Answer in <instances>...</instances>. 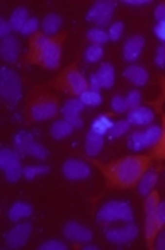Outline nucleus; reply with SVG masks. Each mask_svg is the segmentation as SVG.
<instances>
[{"mask_svg":"<svg viewBox=\"0 0 165 250\" xmlns=\"http://www.w3.org/2000/svg\"><path fill=\"white\" fill-rule=\"evenodd\" d=\"M40 250H67V245L59 240H48V242L41 243Z\"/></svg>","mask_w":165,"mask_h":250,"instance_id":"41","label":"nucleus"},{"mask_svg":"<svg viewBox=\"0 0 165 250\" xmlns=\"http://www.w3.org/2000/svg\"><path fill=\"white\" fill-rule=\"evenodd\" d=\"M145 48V38L141 35H134V37H129L124 43L122 48V55H124V61L128 62H134L138 57L141 55Z\"/></svg>","mask_w":165,"mask_h":250,"instance_id":"16","label":"nucleus"},{"mask_svg":"<svg viewBox=\"0 0 165 250\" xmlns=\"http://www.w3.org/2000/svg\"><path fill=\"white\" fill-rule=\"evenodd\" d=\"M157 214H158V219H160V223L165 226V202H160V206H158Z\"/></svg>","mask_w":165,"mask_h":250,"instance_id":"48","label":"nucleus"},{"mask_svg":"<svg viewBox=\"0 0 165 250\" xmlns=\"http://www.w3.org/2000/svg\"><path fill=\"white\" fill-rule=\"evenodd\" d=\"M48 171H50L48 166H28V167L22 169V176L28 181H31V180H35L38 174H47Z\"/></svg>","mask_w":165,"mask_h":250,"instance_id":"32","label":"nucleus"},{"mask_svg":"<svg viewBox=\"0 0 165 250\" xmlns=\"http://www.w3.org/2000/svg\"><path fill=\"white\" fill-rule=\"evenodd\" d=\"M62 231H64V236L74 243H88V242H92V238H93L92 229L86 228V226L77 225V223H74V221L67 223V225L64 226Z\"/></svg>","mask_w":165,"mask_h":250,"instance_id":"15","label":"nucleus"},{"mask_svg":"<svg viewBox=\"0 0 165 250\" xmlns=\"http://www.w3.org/2000/svg\"><path fill=\"white\" fill-rule=\"evenodd\" d=\"M160 133H162V128H158V126H148V128L145 129V135H147L150 147H153V145L158 142V138H160Z\"/></svg>","mask_w":165,"mask_h":250,"instance_id":"38","label":"nucleus"},{"mask_svg":"<svg viewBox=\"0 0 165 250\" xmlns=\"http://www.w3.org/2000/svg\"><path fill=\"white\" fill-rule=\"evenodd\" d=\"M129 126H131V123L128 121V119H122V121H117L114 123V126H112V129L109 131L110 138H119V136H122L124 133H128Z\"/></svg>","mask_w":165,"mask_h":250,"instance_id":"33","label":"nucleus"},{"mask_svg":"<svg viewBox=\"0 0 165 250\" xmlns=\"http://www.w3.org/2000/svg\"><path fill=\"white\" fill-rule=\"evenodd\" d=\"M85 249H86V250H96V247H93V245H85Z\"/></svg>","mask_w":165,"mask_h":250,"instance_id":"50","label":"nucleus"},{"mask_svg":"<svg viewBox=\"0 0 165 250\" xmlns=\"http://www.w3.org/2000/svg\"><path fill=\"white\" fill-rule=\"evenodd\" d=\"M110 107H112V110H114L115 114H124V112H128V102H126V99L121 95H115L114 99H112Z\"/></svg>","mask_w":165,"mask_h":250,"instance_id":"35","label":"nucleus"},{"mask_svg":"<svg viewBox=\"0 0 165 250\" xmlns=\"http://www.w3.org/2000/svg\"><path fill=\"white\" fill-rule=\"evenodd\" d=\"M103 148V136L96 135L93 131H88L85 138V150H86V155L90 157H95L96 154H100V150Z\"/></svg>","mask_w":165,"mask_h":250,"instance_id":"22","label":"nucleus"},{"mask_svg":"<svg viewBox=\"0 0 165 250\" xmlns=\"http://www.w3.org/2000/svg\"><path fill=\"white\" fill-rule=\"evenodd\" d=\"M38 26H40V21H38V19H35V18H30V21L26 22L24 28H22L21 35H24V37H30L31 38L33 35L38 33Z\"/></svg>","mask_w":165,"mask_h":250,"instance_id":"36","label":"nucleus"},{"mask_svg":"<svg viewBox=\"0 0 165 250\" xmlns=\"http://www.w3.org/2000/svg\"><path fill=\"white\" fill-rule=\"evenodd\" d=\"M0 167L4 171V176L9 183H16L22 176V167L19 154L11 148H2L0 150Z\"/></svg>","mask_w":165,"mask_h":250,"instance_id":"8","label":"nucleus"},{"mask_svg":"<svg viewBox=\"0 0 165 250\" xmlns=\"http://www.w3.org/2000/svg\"><path fill=\"white\" fill-rule=\"evenodd\" d=\"M98 80V85L102 88H112L114 86V81H115V71L114 66L110 62H103L102 66L98 67L96 73H93Z\"/></svg>","mask_w":165,"mask_h":250,"instance_id":"19","label":"nucleus"},{"mask_svg":"<svg viewBox=\"0 0 165 250\" xmlns=\"http://www.w3.org/2000/svg\"><path fill=\"white\" fill-rule=\"evenodd\" d=\"M48 85L60 90L62 93H67V95H71V97H79L81 93L88 90L90 83L86 81V78L81 74V71L77 69V59H76L73 64L64 67Z\"/></svg>","mask_w":165,"mask_h":250,"instance_id":"4","label":"nucleus"},{"mask_svg":"<svg viewBox=\"0 0 165 250\" xmlns=\"http://www.w3.org/2000/svg\"><path fill=\"white\" fill-rule=\"evenodd\" d=\"M153 31H155V37L160 42H164V45H165V21H158V24L155 26Z\"/></svg>","mask_w":165,"mask_h":250,"instance_id":"44","label":"nucleus"},{"mask_svg":"<svg viewBox=\"0 0 165 250\" xmlns=\"http://www.w3.org/2000/svg\"><path fill=\"white\" fill-rule=\"evenodd\" d=\"M103 57V48L100 45H90L85 50V59L88 62H96Z\"/></svg>","mask_w":165,"mask_h":250,"instance_id":"34","label":"nucleus"},{"mask_svg":"<svg viewBox=\"0 0 165 250\" xmlns=\"http://www.w3.org/2000/svg\"><path fill=\"white\" fill-rule=\"evenodd\" d=\"M28 21H30V18H28V11H26L24 7H18V9H14V12H12V16H11V21L9 22H11L12 30L21 33L22 28H24V24Z\"/></svg>","mask_w":165,"mask_h":250,"instance_id":"26","label":"nucleus"},{"mask_svg":"<svg viewBox=\"0 0 165 250\" xmlns=\"http://www.w3.org/2000/svg\"><path fill=\"white\" fill-rule=\"evenodd\" d=\"M66 40V33H59L57 37H47L38 31L28 42V52L24 55L22 64H35L45 69L55 71L60 66L62 57V43Z\"/></svg>","mask_w":165,"mask_h":250,"instance_id":"2","label":"nucleus"},{"mask_svg":"<svg viewBox=\"0 0 165 250\" xmlns=\"http://www.w3.org/2000/svg\"><path fill=\"white\" fill-rule=\"evenodd\" d=\"M155 18H157L158 21H165V4L157 5V9H155Z\"/></svg>","mask_w":165,"mask_h":250,"instance_id":"46","label":"nucleus"},{"mask_svg":"<svg viewBox=\"0 0 165 250\" xmlns=\"http://www.w3.org/2000/svg\"><path fill=\"white\" fill-rule=\"evenodd\" d=\"M83 107H85V104L81 102L79 97H77V99H69L60 109V114L64 116L66 121H69L74 126V129L83 128V119L79 118V112L83 110Z\"/></svg>","mask_w":165,"mask_h":250,"instance_id":"14","label":"nucleus"},{"mask_svg":"<svg viewBox=\"0 0 165 250\" xmlns=\"http://www.w3.org/2000/svg\"><path fill=\"white\" fill-rule=\"evenodd\" d=\"M86 38H88V42L92 45H100V47H102L103 43L109 42V33L100 30V28H93V30H90L88 33H86Z\"/></svg>","mask_w":165,"mask_h":250,"instance_id":"30","label":"nucleus"},{"mask_svg":"<svg viewBox=\"0 0 165 250\" xmlns=\"http://www.w3.org/2000/svg\"><path fill=\"white\" fill-rule=\"evenodd\" d=\"M158 83H160V95L157 97V100H153V102H151V105H153L155 109L160 112L162 105H164V102H165V76L158 78Z\"/></svg>","mask_w":165,"mask_h":250,"instance_id":"39","label":"nucleus"},{"mask_svg":"<svg viewBox=\"0 0 165 250\" xmlns=\"http://www.w3.org/2000/svg\"><path fill=\"white\" fill-rule=\"evenodd\" d=\"M79 100L85 105H92V107H95V105H100L102 104V95H100V92H95V90H86V92H83L79 95Z\"/></svg>","mask_w":165,"mask_h":250,"instance_id":"31","label":"nucleus"},{"mask_svg":"<svg viewBox=\"0 0 165 250\" xmlns=\"http://www.w3.org/2000/svg\"><path fill=\"white\" fill-rule=\"evenodd\" d=\"M138 233H140V229H138V226L134 225V223H128L126 226H121V228H112L109 229V231L105 233L107 240L112 243H117V245H122V243H129L132 242V240L138 236Z\"/></svg>","mask_w":165,"mask_h":250,"instance_id":"12","label":"nucleus"},{"mask_svg":"<svg viewBox=\"0 0 165 250\" xmlns=\"http://www.w3.org/2000/svg\"><path fill=\"white\" fill-rule=\"evenodd\" d=\"M33 214V207L26 202H16L12 204V207L9 209V219L18 223L19 219H24V217H30Z\"/></svg>","mask_w":165,"mask_h":250,"instance_id":"23","label":"nucleus"},{"mask_svg":"<svg viewBox=\"0 0 165 250\" xmlns=\"http://www.w3.org/2000/svg\"><path fill=\"white\" fill-rule=\"evenodd\" d=\"M150 0H124L126 5H147Z\"/></svg>","mask_w":165,"mask_h":250,"instance_id":"49","label":"nucleus"},{"mask_svg":"<svg viewBox=\"0 0 165 250\" xmlns=\"http://www.w3.org/2000/svg\"><path fill=\"white\" fill-rule=\"evenodd\" d=\"M151 159H158V161H165V114H162V133L158 142L153 145L151 150Z\"/></svg>","mask_w":165,"mask_h":250,"instance_id":"28","label":"nucleus"},{"mask_svg":"<svg viewBox=\"0 0 165 250\" xmlns=\"http://www.w3.org/2000/svg\"><path fill=\"white\" fill-rule=\"evenodd\" d=\"M128 121L136 126L151 125V121H153V110L148 109V107H136V109H131L128 112Z\"/></svg>","mask_w":165,"mask_h":250,"instance_id":"17","label":"nucleus"},{"mask_svg":"<svg viewBox=\"0 0 165 250\" xmlns=\"http://www.w3.org/2000/svg\"><path fill=\"white\" fill-rule=\"evenodd\" d=\"M126 102H128V109H136V107H140L141 93L138 92V90H132V92H129L128 97H126Z\"/></svg>","mask_w":165,"mask_h":250,"instance_id":"40","label":"nucleus"},{"mask_svg":"<svg viewBox=\"0 0 165 250\" xmlns=\"http://www.w3.org/2000/svg\"><path fill=\"white\" fill-rule=\"evenodd\" d=\"M14 150L18 152L19 155H33V157L37 159H41V161H45V159L48 157V150L43 147V145L37 144V142L31 138L28 133L21 131L16 135L14 138Z\"/></svg>","mask_w":165,"mask_h":250,"instance_id":"9","label":"nucleus"},{"mask_svg":"<svg viewBox=\"0 0 165 250\" xmlns=\"http://www.w3.org/2000/svg\"><path fill=\"white\" fill-rule=\"evenodd\" d=\"M59 99L45 86H33L26 100L24 118L28 123L48 121L59 114Z\"/></svg>","mask_w":165,"mask_h":250,"instance_id":"3","label":"nucleus"},{"mask_svg":"<svg viewBox=\"0 0 165 250\" xmlns=\"http://www.w3.org/2000/svg\"><path fill=\"white\" fill-rule=\"evenodd\" d=\"M155 64L158 67H165V45L162 43L160 47L157 48V57H155Z\"/></svg>","mask_w":165,"mask_h":250,"instance_id":"43","label":"nucleus"},{"mask_svg":"<svg viewBox=\"0 0 165 250\" xmlns=\"http://www.w3.org/2000/svg\"><path fill=\"white\" fill-rule=\"evenodd\" d=\"M122 31H124V22L117 21V22H114V24H110L109 31H107V33H109V40L117 42L119 38H121Z\"/></svg>","mask_w":165,"mask_h":250,"instance_id":"37","label":"nucleus"},{"mask_svg":"<svg viewBox=\"0 0 165 250\" xmlns=\"http://www.w3.org/2000/svg\"><path fill=\"white\" fill-rule=\"evenodd\" d=\"M153 247H155V249H158V250H165V229H160V231H158Z\"/></svg>","mask_w":165,"mask_h":250,"instance_id":"45","label":"nucleus"},{"mask_svg":"<svg viewBox=\"0 0 165 250\" xmlns=\"http://www.w3.org/2000/svg\"><path fill=\"white\" fill-rule=\"evenodd\" d=\"M158 206H160L158 191H150L147 195V200H145V238H147V245L150 249L153 247L158 231L164 228L157 214Z\"/></svg>","mask_w":165,"mask_h":250,"instance_id":"5","label":"nucleus"},{"mask_svg":"<svg viewBox=\"0 0 165 250\" xmlns=\"http://www.w3.org/2000/svg\"><path fill=\"white\" fill-rule=\"evenodd\" d=\"M73 129H74V126L71 125L69 121L62 119V121H55L54 125L50 126V135L55 140H62V138H66V136H69L71 133H73Z\"/></svg>","mask_w":165,"mask_h":250,"instance_id":"25","label":"nucleus"},{"mask_svg":"<svg viewBox=\"0 0 165 250\" xmlns=\"http://www.w3.org/2000/svg\"><path fill=\"white\" fill-rule=\"evenodd\" d=\"M132 217H134V214H132L131 206L128 202H122V200H110L96 212V221L102 225H109L114 221L131 223Z\"/></svg>","mask_w":165,"mask_h":250,"instance_id":"7","label":"nucleus"},{"mask_svg":"<svg viewBox=\"0 0 165 250\" xmlns=\"http://www.w3.org/2000/svg\"><path fill=\"white\" fill-rule=\"evenodd\" d=\"M115 11V2H109V0H100L96 4H93L88 11V21L95 22L96 26H105L110 22L112 14Z\"/></svg>","mask_w":165,"mask_h":250,"instance_id":"10","label":"nucleus"},{"mask_svg":"<svg viewBox=\"0 0 165 250\" xmlns=\"http://www.w3.org/2000/svg\"><path fill=\"white\" fill-rule=\"evenodd\" d=\"M60 26H62V19H60L59 14H47L43 19V33L47 37H57L59 35Z\"/></svg>","mask_w":165,"mask_h":250,"instance_id":"24","label":"nucleus"},{"mask_svg":"<svg viewBox=\"0 0 165 250\" xmlns=\"http://www.w3.org/2000/svg\"><path fill=\"white\" fill-rule=\"evenodd\" d=\"M0 95L7 105H16L22 97V85L18 73L9 67L0 69Z\"/></svg>","mask_w":165,"mask_h":250,"instance_id":"6","label":"nucleus"},{"mask_svg":"<svg viewBox=\"0 0 165 250\" xmlns=\"http://www.w3.org/2000/svg\"><path fill=\"white\" fill-rule=\"evenodd\" d=\"M128 145H129V148L134 152H141V150H145V148H150V144H148V138H147V135H145V131L132 133Z\"/></svg>","mask_w":165,"mask_h":250,"instance_id":"29","label":"nucleus"},{"mask_svg":"<svg viewBox=\"0 0 165 250\" xmlns=\"http://www.w3.org/2000/svg\"><path fill=\"white\" fill-rule=\"evenodd\" d=\"M31 229H33L31 223L16 225L14 228L5 235V243H7V247H11V249H19V247L26 245V242H28V238H30V235H31Z\"/></svg>","mask_w":165,"mask_h":250,"instance_id":"13","label":"nucleus"},{"mask_svg":"<svg viewBox=\"0 0 165 250\" xmlns=\"http://www.w3.org/2000/svg\"><path fill=\"white\" fill-rule=\"evenodd\" d=\"M100 88H102V86L98 85V80H96V76H95V74H92V76H90V90L100 92Z\"/></svg>","mask_w":165,"mask_h":250,"instance_id":"47","label":"nucleus"},{"mask_svg":"<svg viewBox=\"0 0 165 250\" xmlns=\"http://www.w3.org/2000/svg\"><path fill=\"white\" fill-rule=\"evenodd\" d=\"M62 173L67 180L77 181V180H85V178L92 176V167H90L85 161H79V159H69V161L64 162Z\"/></svg>","mask_w":165,"mask_h":250,"instance_id":"11","label":"nucleus"},{"mask_svg":"<svg viewBox=\"0 0 165 250\" xmlns=\"http://www.w3.org/2000/svg\"><path fill=\"white\" fill-rule=\"evenodd\" d=\"M112 126H114V121H112L109 116H98L96 119H93L92 129H90V131H93V133H96V135L103 136L105 133H109L110 129H112Z\"/></svg>","mask_w":165,"mask_h":250,"instance_id":"27","label":"nucleus"},{"mask_svg":"<svg viewBox=\"0 0 165 250\" xmlns=\"http://www.w3.org/2000/svg\"><path fill=\"white\" fill-rule=\"evenodd\" d=\"M124 78L129 83H132V85L143 86V85H147V81H148V71L145 69L143 66L132 64V66H129L128 69L124 71Z\"/></svg>","mask_w":165,"mask_h":250,"instance_id":"20","label":"nucleus"},{"mask_svg":"<svg viewBox=\"0 0 165 250\" xmlns=\"http://www.w3.org/2000/svg\"><path fill=\"white\" fill-rule=\"evenodd\" d=\"M151 161H153L151 155L136 154L115 159L109 164L100 161L92 162L102 171L107 190H131V188L138 187L141 176L148 169H151Z\"/></svg>","mask_w":165,"mask_h":250,"instance_id":"1","label":"nucleus"},{"mask_svg":"<svg viewBox=\"0 0 165 250\" xmlns=\"http://www.w3.org/2000/svg\"><path fill=\"white\" fill-rule=\"evenodd\" d=\"M11 31H12L11 22L5 21V19H0V37H2V40L7 38V37H11V35H9Z\"/></svg>","mask_w":165,"mask_h":250,"instance_id":"42","label":"nucleus"},{"mask_svg":"<svg viewBox=\"0 0 165 250\" xmlns=\"http://www.w3.org/2000/svg\"><path fill=\"white\" fill-rule=\"evenodd\" d=\"M158 181V171H151L148 169L147 173L141 176L140 183H138V191H140V195L147 197L150 191H153L155 185Z\"/></svg>","mask_w":165,"mask_h":250,"instance_id":"21","label":"nucleus"},{"mask_svg":"<svg viewBox=\"0 0 165 250\" xmlns=\"http://www.w3.org/2000/svg\"><path fill=\"white\" fill-rule=\"evenodd\" d=\"M0 54L5 62H16L19 55V40L16 37H7L2 40L0 45Z\"/></svg>","mask_w":165,"mask_h":250,"instance_id":"18","label":"nucleus"}]
</instances>
